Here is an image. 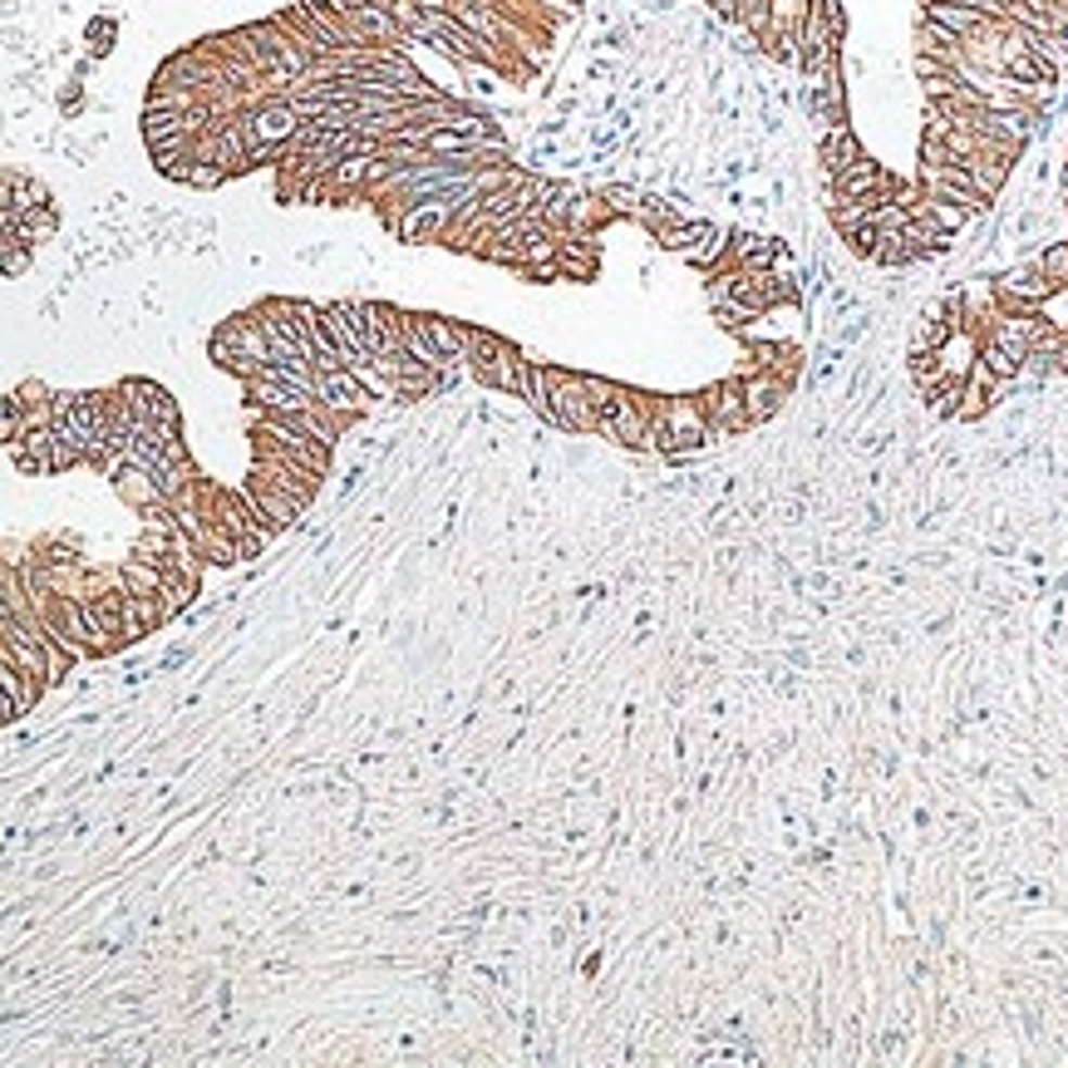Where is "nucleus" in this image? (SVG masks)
<instances>
[{"mask_svg":"<svg viewBox=\"0 0 1068 1068\" xmlns=\"http://www.w3.org/2000/svg\"><path fill=\"white\" fill-rule=\"evenodd\" d=\"M552 424L571 428V434H596L601 414L587 395V379L571 370H556L552 364Z\"/></svg>","mask_w":1068,"mask_h":1068,"instance_id":"3","label":"nucleus"},{"mask_svg":"<svg viewBox=\"0 0 1068 1068\" xmlns=\"http://www.w3.org/2000/svg\"><path fill=\"white\" fill-rule=\"evenodd\" d=\"M246 502H252V513H257V517H267L271 532L291 527V523H296V513H300L296 498H286V492L271 488V482H261L257 473H252V482H246Z\"/></svg>","mask_w":1068,"mask_h":1068,"instance_id":"11","label":"nucleus"},{"mask_svg":"<svg viewBox=\"0 0 1068 1068\" xmlns=\"http://www.w3.org/2000/svg\"><path fill=\"white\" fill-rule=\"evenodd\" d=\"M232 178V168H222V163H197L193 158V168H188V182L193 188H217V182H227Z\"/></svg>","mask_w":1068,"mask_h":1068,"instance_id":"26","label":"nucleus"},{"mask_svg":"<svg viewBox=\"0 0 1068 1068\" xmlns=\"http://www.w3.org/2000/svg\"><path fill=\"white\" fill-rule=\"evenodd\" d=\"M473 374H478L482 385L502 389V395H517V374H523V350H517L513 340H502L492 355H482V360L468 364Z\"/></svg>","mask_w":1068,"mask_h":1068,"instance_id":"10","label":"nucleus"},{"mask_svg":"<svg viewBox=\"0 0 1068 1068\" xmlns=\"http://www.w3.org/2000/svg\"><path fill=\"white\" fill-rule=\"evenodd\" d=\"M818 158H823L827 182H837L847 168H852V163H862V158H866V153H862V143H857V133L847 129V118H842V124H827V129H823V143H818Z\"/></svg>","mask_w":1068,"mask_h":1068,"instance_id":"9","label":"nucleus"},{"mask_svg":"<svg viewBox=\"0 0 1068 1068\" xmlns=\"http://www.w3.org/2000/svg\"><path fill=\"white\" fill-rule=\"evenodd\" d=\"M738 379H744V404H748V419H754V424H769V419L783 409V399L793 395V385L773 370H754V374H738Z\"/></svg>","mask_w":1068,"mask_h":1068,"instance_id":"8","label":"nucleus"},{"mask_svg":"<svg viewBox=\"0 0 1068 1068\" xmlns=\"http://www.w3.org/2000/svg\"><path fill=\"white\" fill-rule=\"evenodd\" d=\"M1054 364H1058V374H1068V340L1058 345V355H1054Z\"/></svg>","mask_w":1068,"mask_h":1068,"instance_id":"30","label":"nucleus"},{"mask_svg":"<svg viewBox=\"0 0 1068 1068\" xmlns=\"http://www.w3.org/2000/svg\"><path fill=\"white\" fill-rule=\"evenodd\" d=\"M842 242L852 246V257H866V261H872V257H876V246H882V232H876L872 222H862V227H852V232H847Z\"/></svg>","mask_w":1068,"mask_h":1068,"instance_id":"25","label":"nucleus"},{"mask_svg":"<svg viewBox=\"0 0 1068 1068\" xmlns=\"http://www.w3.org/2000/svg\"><path fill=\"white\" fill-rule=\"evenodd\" d=\"M699 404H705V414H709V443L754 428L748 404H744V379H719V385L699 389Z\"/></svg>","mask_w":1068,"mask_h":1068,"instance_id":"4","label":"nucleus"},{"mask_svg":"<svg viewBox=\"0 0 1068 1068\" xmlns=\"http://www.w3.org/2000/svg\"><path fill=\"white\" fill-rule=\"evenodd\" d=\"M321 404L331 409L340 424H350V419L370 414L374 395L360 385V374L355 370H321Z\"/></svg>","mask_w":1068,"mask_h":1068,"instance_id":"6","label":"nucleus"},{"mask_svg":"<svg viewBox=\"0 0 1068 1068\" xmlns=\"http://www.w3.org/2000/svg\"><path fill=\"white\" fill-rule=\"evenodd\" d=\"M581 379H587V395H591V404H596V414L616 399V389H620V385H610V379H601V374H581Z\"/></svg>","mask_w":1068,"mask_h":1068,"instance_id":"28","label":"nucleus"},{"mask_svg":"<svg viewBox=\"0 0 1068 1068\" xmlns=\"http://www.w3.org/2000/svg\"><path fill=\"white\" fill-rule=\"evenodd\" d=\"M921 15L940 21L945 30L961 35V40H970V35L990 30V21H1000V15H985L980 5H945V0H921Z\"/></svg>","mask_w":1068,"mask_h":1068,"instance_id":"12","label":"nucleus"},{"mask_svg":"<svg viewBox=\"0 0 1068 1068\" xmlns=\"http://www.w3.org/2000/svg\"><path fill=\"white\" fill-rule=\"evenodd\" d=\"M419 325H424L428 340L449 355V360H463V350H468V325L449 321V316H419Z\"/></svg>","mask_w":1068,"mask_h":1068,"instance_id":"16","label":"nucleus"},{"mask_svg":"<svg viewBox=\"0 0 1068 1068\" xmlns=\"http://www.w3.org/2000/svg\"><path fill=\"white\" fill-rule=\"evenodd\" d=\"M517 395L537 409V419H552V364H537L523 355V374H517Z\"/></svg>","mask_w":1068,"mask_h":1068,"instance_id":"15","label":"nucleus"},{"mask_svg":"<svg viewBox=\"0 0 1068 1068\" xmlns=\"http://www.w3.org/2000/svg\"><path fill=\"white\" fill-rule=\"evenodd\" d=\"M769 11H773V0H738V25H744L748 35H759L763 40V30H769Z\"/></svg>","mask_w":1068,"mask_h":1068,"instance_id":"23","label":"nucleus"},{"mask_svg":"<svg viewBox=\"0 0 1068 1068\" xmlns=\"http://www.w3.org/2000/svg\"><path fill=\"white\" fill-rule=\"evenodd\" d=\"M916 257H921V252H916V246H911L901 232H882V246H876V257H872V261H876V267H891V271H897V267H911Z\"/></svg>","mask_w":1068,"mask_h":1068,"instance_id":"21","label":"nucleus"},{"mask_svg":"<svg viewBox=\"0 0 1068 1068\" xmlns=\"http://www.w3.org/2000/svg\"><path fill=\"white\" fill-rule=\"evenodd\" d=\"M459 213H463V207L453 203V193H443V197L409 203L404 213L395 217V227H399V236H404V242H443V232L459 222Z\"/></svg>","mask_w":1068,"mask_h":1068,"instance_id":"5","label":"nucleus"},{"mask_svg":"<svg viewBox=\"0 0 1068 1068\" xmlns=\"http://www.w3.org/2000/svg\"><path fill=\"white\" fill-rule=\"evenodd\" d=\"M0 690H5V719H21V715H30V709L40 705L44 680L15 670V665H0Z\"/></svg>","mask_w":1068,"mask_h":1068,"instance_id":"14","label":"nucleus"},{"mask_svg":"<svg viewBox=\"0 0 1068 1068\" xmlns=\"http://www.w3.org/2000/svg\"><path fill=\"white\" fill-rule=\"evenodd\" d=\"M655 404H660V399H645V395H635V389H616V399L601 409V428H596V434L601 438H616V443H626V449H645V453H651Z\"/></svg>","mask_w":1068,"mask_h":1068,"instance_id":"1","label":"nucleus"},{"mask_svg":"<svg viewBox=\"0 0 1068 1068\" xmlns=\"http://www.w3.org/2000/svg\"><path fill=\"white\" fill-rule=\"evenodd\" d=\"M709 5H719V11H738V0H709Z\"/></svg>","mask_w":1068,"mask_h":1068,"instance_id":"31","label":"nucleus"},{"mask_svg":"<svg viewBox=\"0 0 1068 1068\" xmlns=\"http://www.w3.org/2000/svg\"><path fill=\"white\" fill-rule=\"evenodd\" d=\"M321 321H325V331H331V340L340 345V355H345V364H374L370 360V345H364V331H360V321H355V300H331V306H321Z\"/></svg>","mask_w":1068,"mask_h":1068,"instance_id":"7","label":"nucleus"},{"mask_svg":"<svg viewBox=\"0 0 1068 1068\" xmlns=\"http://www.w3.org/2000/svg\"><path fill=\"white\" fill-rule=\"evenodd\" d=\"M1034 267L1044 271V276L1054 281L1058 291H1068V242H1048L1044 252L1034 257Z\"/></svg>","mask_w":1068,"mask_h":1068,"instance_id":"22","label":"nucleus"},{"mask_svg":"<svg viewBox=\"0 0 1068 1068\" xmlns=\"http://www.w3.org/2000/svg\"><path fill=\"white\" fill-rule=\"evenodd\" d=\"M1009 168H1015V163H1009V158H994V153H980V158H970V178H975V188H980V193L990 197V203L1004 193V182H1009Z\"/></svg>","mask_w":1068,"mask_h":1068,"instance_id":"17","label":"nucleus"},{"mask_svg":"<svg viewBox=\"0 0 1068 1068\" xmlns=\"http://www.w3.org/2000/svg\"><path fill=\"white\" fill-rule=\"evenodd\" d=\"M193 596H197V581L193 577H182V571H168V577H163L158 601H163V610H168V620L178 616V610L193 606Z\"/></svg>","mask_w":1068,"mask_h":1068,"instance_id":"19","label":"nucleus"},{"mask_svg":"<svg viewBox=\"0 0 1068 1068\" xmlns=\"http://www.w3.org/2000/svg\"><path fill=\"white\" fill-rule=\"evenodd\" d=\"M556 261H562V276H596V246H591V236H581V242H562Z\"/></svg>","mask_w":1068,"mask_h":1068,"instance_id":"18","label":"nucleus"},{"mask_svg":"<svg viewBox=\"0 0 1068 1068\" xmlns=\"http://www.w3.org/2000/svg\"><path fill=\"white\" fill-rule=\"evenodd\" d=\"M11 395L21 399L25 409H35V404H50L54 389H50V385H40V379H25V385H21V389H11Z\"/></svg>","mask_w":1068,"mask_h":1068,"instance_id":"29","label":"nucleus"},{"mask_svg":"<svg viewBox=\"0 0 1068 1068\" xmlns=\"http://www.w3.org/2000/svg\"><path fill=\"white\" fill-rule=\"evenodd\" d=\"M54 227H60V222H54L50 207H35V213L21 222V242H50Z\"/></svg>","mask_w":1068,"mask_h":1068,"instance_id":"24","label":"nucleus"},{"mask_svg":"<svg viewBox=\"0 0 1068 1068\" xmlns=\"http://www.w3.org/2000/svg\"><path fill=\"white\" fill-rule=\"evenodd\" d=\"M709 232H715V222H674V227H665L660 232V246H670V252H680L684 257V252H695Z\"/></svg>","mask_w":1068,"mask_h":1068,"instance_id":"20","label":"nucleus"},{"mask_svg":"<svg viewBox=\"0 0 1068 1068\" xmlns=\"http://www.w3.org/2000/svg\"><path fill=\"white\" fill-rule=\"evenodd\" d=\"M355 321H360V331H364L370 360L409 355V350H404V321H409V310L385 306V300H355Z\"/></svg>","mask_w":1068,"mask_h":1068,"instance_id":"2","label":"nucleus"},{"mask_svg":"<svg viewBox=\"0 0 1068 1068\" xmlns=\"http://www.w3.org/2000/svg\"><path fill=\"white\" fill-rule=\"evenodd\" d=\"M124 395L133 399V409H139L143 424H178V404H172V395L163 385H153V379H124Z\"/></svg>","mask_w":1068,"mask_h":1068,"instance_id":"13","label":"nucleus"},{"mask_svg":"<svg viewBox=\"0 0 1068 1068\" xmlns=\"http://www.w3.org/2000/svg\"><path fill=\"white\" fill-rule=\"evenodd\" d=\"M951 163L961 158L945 149V139H921V168H951Z\"/></svg>","mask_w":1068,"mask_h":1068,"instance_id":"27","label":"nucleus"}]
</instances>
